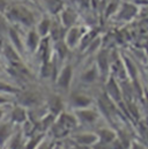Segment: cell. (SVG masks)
I'll use <instances>...</instances> for the list:
<instances>
[{
    "instance_id": "obj_1",
    "label": "cell",
    "mask_w": 148,
    "mask_h": 149,
    "mask_svg": "<svg viewBox=\"0 0 148 149\" xmlns=\"http://www.w3.org/2000/svg\"><path fill=\"white\" fill-rule=\"evenodd\" d=\"M8 17L13 21L20 22L24 26H33L35 23V17L34 14L26 7L23 6H13L9 9Z\"/></svg>"
},
{
    "instance_id": "obj_2",
    "label": "cell",
    "mask_w": 148,
    "mask_h": 149,
    "mask_svg": "<svg viewBox=\"0 0 148 149\" xmlns=\"http://www.w3.org/2000/svg\"><path fill=\"white\" fill-rule=\"evenodd\" d=\"M139 13V8L135 3H130V2H124L117 13V19L124 22H128L133 20Z\"/></svg>"
},
{
    "instance_id": "obj_3",
    "label": "cell",
    "mask_w": 148,
    "mask_h": 149,
    "mask_svg": "<svg viewBox=\"0 0 148 149\" xmlns=\"http://www.w3.org/2000/svg\"><path fill=\"white\" fill-rule=\"evenodd\" d=\"M105 94L117 104L121 103V101H123V94H121L120 86L118 84L116 77H113L112 75H110L108 77V81H107V93Z\"/></svg>"
},
{
    "instance_id": "obj_4",
    "label": "cell",
    "mask_w": 148,
    "mask_h": 149,
    "mask_svg": "<svg viewBox=\"0 0 148 149\" xmlns=\"http://www.w3.org/2000/svg\"><path fill=\"white\" fill-rule=\"evenodd\" d=\"M60 20H61V24L65 28H72L75 21L77 20V14L73 8L66 7L60 12Z\"/></svg>"
},
{
    "instance_id": "obj_5",
    "label": "cell",
    "mask_w": 148,
    "mask_h": 149,
    "mask_svg": "<svg viewBox=\"0 0 148 149\" xmlns=\"http://www.w3.org/2000/svg\"><path fill=\"white\" fill-rule=\"evenodd\" d=\"M17 100L20 105L22 107H33L38 103L39 96L34 91H24V93L17 94Z\"/></svg>"
},
{
    "instance_id": "obj_6",
    "label": "cell",
    "mask_w": 148,
    "mask_h": 149,
    "mask_svg": "<svg viewBox=\"0 0 148 149\" xmlns=\"http://www.w3.org/2000/svg\"><path fill=\"white\" fill-rule=\"evenodd\" d=\"M97 70L100 73L105 76L110 72V56L107 51H101L97 56Z\"/></svg>"
},
{
    "instance_id": "obj_7",
    "label": "cell",
    "mask_w": 148,
    "mask_h": 149,
    "mask_svg": "<svg viewBox=\"0 0 148 149\" xmlns=\"http://www.w3.org/2000/svg\"><path fill=\"white\" fill-rule=\"evenodd\" d=\"M76 118L83 124H94L98 118V113L94 110H89L87 108L79 109L76 111Z\"/></svg>"
},
{
    "instance_id": "obj_8",
    "label": "cell",
    "mask_w": 148,
    "mask_h": 149,
    "mask_svg": "<svg viewBox=\"0 0 148 149\" xmlns=\"http://www.w3.org/2000/svg\"><path fill=\"white\" fill-rule=\"evenodd\" d=\"M75 143L83 145V146H93L98 141V136L96 133H82L74 136Z\"/></svg>"
},
{
    "instance_id": "obj_9",
    "label": "cell",
    "mask_w": 148,
    "mask_h": 149,
    "mask_svg": "<svg viewBox=\"0 0 148 149\" xmlns=\"http://www.w3.org/2000/svg\"><path fill=\"white\" fill-rule=\"evenodd\" d=\"M81 37H82V34H81L80 29L76 28V27H72V28H70V30L67 31L64 42L66 43V45H67L68 47H72V46L76 45V44L80 42Z\"/></svg>"
},
{
    "instance_id": "obj_10",
    "label": "cell",
    "mask_w": 148,
    "mask_h": 149,
    "mask_svg": "<svg viewBox=\"0 0 148 149\" xmlns=\"http://www.w3.org/2000/svg\"><path fill=\"white\" fill-rule=\"evenodd\" d=\"M71 80H72V67L70 65H67L59 75L58 77V86L63 89H68L70 84H71Z\"/></svg>"
},
{
    "instance_id": "obj_11",
    "label": "cell",
    "mask_w": 148,
    "mask_h": 149,
    "mask_svg": "<svg viewBox=\"0 0 148 149\" xmlns=\"http://www.w3.org/2000/svg\"><path fill=\"white\" fill-rule=\"evenodd\" d=\"M96 134L98 136V141L107 145H111V142L117 138V133L110 128H101L97 131Z\"/></svg>"
},
{
    "instance_id": "obj_12",
    "label": "cell",
    "mask_w": 148,
    "mask_h": 149,
    "mask_svg": "<svg viewBox=\"0 0 148 149\" xmlns=\"http://www.w3.org/2000/svg\"><path fill=\"white\" fill-rule=\"evenodd\" d=\"M57 121H59V123H60L64 127H66L70 132L76 126V118H75L74 116H72V114H70V113H66V112L59 113Z\"/></svg>"
},
{
    "instance_id": "obj_13",
    "label": "cell",
    "mask_w": 148,
    "mask_h": 149,
    "mask_svg": "<svg viewBox=\"0 0 148 149\" xmlns=\"http://www.w3.org/2000/svg\"><path fill=\"white\" fill-rule=\"evenodd\" d=\"M65 27L61 23H51V28H50V37L52 38L54 42L58 40H63V38L65 37Z\"/></svg>"
},
{
    "instance_id": "obj_14",
    "label": "cell",
    "mask_w": 148,
    "mask_h": 149,
    "mask_svg": "<svg viewBox=\"0 0 148 149\" xmlns=\"http://www.w3.org/2000/svg\"><path fill=\"white\" fill-rule=\"evenodd\" d=\"M72 103L79 109H86L91 104V100L83 94H75L72 97Z\"/></svg>"
},
{
    "instance_id": "obj_15",
    "label": "cell",
    "mask_w": 148,
    "mask_h": 149,
    "mask_svg": "<svg viewBox=\"0 0 148 149\" xmlns=\"http://www.w3.org/2000/svg\"><path fill=\"white\" fill-rule=\"evenodd\" d=\"M28 116L27 111L22 105H17L12 111V121L14 123H24L27 120Z\"/></svg>"
},
{
    "instance_id": "obj_16",
    "label": "cell",
    "mask_w": 148,
    "mask_h": 149,
    "mask_svg": "<svg viewBox=\"0 0 148 149\" xmlns=\"http://www.w3.org/2000/svg\"><path fill=\"white\" fill-rule=\"evenodd\" d=\"M63 108H64L63 102H61V100L58 96H52L49 100V109H50V112L53 116L59 114L60 112L63 111Z\"/></svg>"
},
{
    "instance_id": "obj_17",
    "label": "cell",
    "mask_w": 148,
    "mask_h": 149,
    "mask_svg": "<svg viewBox=\"0 0 148 149\" xmlns=\"http://www.w3.org/2000/svg\"><path fill=\"white\" fill-rule=\"evenodd\" d=\"M45 6H46L47 10L53 15L60 13L64 9L63 0H45Z\"/></svg>"
},
{
    "instance_id": "obj_18",
    "label": "cell",
    "mask_w": 148,
    "mask_h": 149,
    "mask_svg": "<svg viewBox=\"0 0 148 149\" xmlns=\"http://www.w3.org/2000/svg\"><path fill=\"white\" fill-rule=\"evenodd\" d=\"M51 131H52L53 136L57 138V139L64 138V136H66V135L70 133V131H68L66 127H64L59 121H54V123L52 124V126H51Z\"/></svg>"
},
{
    "instance_id": "obj_19",
    "label": "cell",
    "mask_w": 148,
    "mask_h": 149,
    "mask_svg": "<svg viewBox=\"0 0 148 149\" xmlns=\"http://www.w3.org/2000/svg\"><path fill=\"white\" fill-rule=\"evenodd\" d=\"M40 40H39V35L37 31L31 30L29 34H28V37H27V45L29 47L30 51H36L38 49V45H39Z\"/></svg>"
},
{
    "instance_id": "obj_20",
    "label": "cell",
    "mask_w": 148,
    "mask_h": 149,
    "mask_svg": "<svg viewBox=\"0 0 148 149\" xmlns=\"http://www.w3.org/2000/svg\"><path fill=\"white\" fill-rule=\"evenodd\" d=\"M51 20L49 17H43L39 23H38V27H37V33L39 36H46L49 35L50 33V28H51Z\"/></svg>"
},
{
    "instance_id": "obj_21",
    "label": "cell",
    "mask_w": 148,
    "mask_h": 149,
    "mask_svg": "<svg viewBox=\"0 0 148 149\" xmlns=\"http://www.w3.org/2000/svg\"><path fill=\"white\" fill-rule=\"evenodd\" d=\"M3 52H5V56H6V58L10 61V64H15V63H20V57H19V54L16 53V51L12 47V46H9L8 44H6L5 45V49H3Z\"/></svg>"
},
{
    "instance_id": "obj_22",
    "label": "cell",
    "mask_w": 148,
    "mask_h": 149,
    "mask_svg": "<svg viewBox=\"0 0 148 149\" xmlns=\"http://www.w3.org/2000/svg\"><path fill=\"white\" fill-rule=\"evenodd\" d=\"M12 133V126L9 124H2L0 125V145H3L7 139L10 136Z\"/></svg>"
},
{
    "instance_id": "obj_23",
    "label": "cell",
    "mask_w": 148,
    "mask_h": 149,
    "mask_svg": "<svg viewBox=\"0 0 148 149\" xmlns=\"http://www.w3.org/2000/svg\"><path fill=\"white\" fill-rule=\"evenodd\" d=\"M53 71H54V66L52 63H50L49 60L46 61H43V66H42V77H50L53 74Z\"/></svg>"
},
{
    "instance_id": "obj_24",
    "label": "cell",
    "mask_w": 148,
    "mask_h": 149,
    "mask_svg": "<svg viewBox=\"0 0 148 149\" xmlns=\"http://www.w3.org/2000/svg\"><path fill=\"white\" fill-rule=\"evenodd\" d=\"M67 47L68 46L66 45V43L64 40L56 42V52H57V54H58V57L60 59L65 58V56L67 54Z\"/></svg>"
},
{
    "instance_id": "obj_25",
    "label": "cell",
    "mask_w": 148,
    "mask_h": 149,
    "mask_svg": "<svg viewBox=\"0 0 148 149\" xmlns=\"http://www.w3.org/2000/svg\"><path fill=\"white\" fill-rule=\"evenodd\" d=\"M97 77V68H90L87 72H84V74H82V80L84 82H93L95 81V79Z\"/></svg>"
},
{
    "instance_id": "obj_26",
    "label": "cell",
    "mask_w": 148,
    "mask_h": 149,
    "mask_svg": "<svg viewBox=\"0 0 148 149\" xmlns=\"http://www.w3.org/2000/svg\"><path fill=\"white\" fill-rule=\"evenodd\" d=\"M53 123H54V116L51 113V114H49L47 117H44V118L39 121V125H40V128L45 131V130H47L49 127H51Z\"/></svg>"
},
{
    "instance_id": "obj_27",
    "label": "cell",
    "mask_w": 148,
    "mask_h": 149,
    "mask_svg": "<svg viewBox=\"0 0 148 149\" xmlns=\"http://www.w3.org/2000/svg\"><path fill=\"white\" fill-rule=\"evenodd\" d=\"M9 35H10V38L13 40V43L15 44V46L17 47V50L22 51V45H21V40H20V37L19 35L16 34V31L14 29H9Z\"/></svg>"
},
{
    "instance_id": "obj_28",
    "label": "cell",
    "mask_w": 148,
    "mask_h": 149,
    "mask_svg": "<svg viewBox=\"0 0 148 149\" xmlns=\"http://www.w3.org/2000/svg\"><path fill=\"white\" fill-rule=\"evenodd\" d=\"M110 146H111V149H127L128 148V147H127V146H126V145H125L118 136L111 142Z\"/></svg>"
},
{
    "instance_id": "obj_29",
    "label": "cell",
    "mask_w": 148,
    "mask_h": 149,
    "mask_svg": "<svg viewBox=\"0 0 148 149\" xmlns=\"http://www.w3.org/2000/svg\"><path fill=\"white\" fill-rule=\"evenodd\" d=\"M0 91H6V93H16L17 90L13 87H10L9 84H6V83H2L0 82Z\"/></svg>"
},
{
    "instance_id": "obj_30",
    "label": "cell",
    "mask_w": 148,
    "mask_h": 149,
    "mask_svg": "<svg viewBox=\"0 0 148 149\" xmlns=\"http://www.w3.org/2000/svg\"><path fill=\"white\" fill-rule=\"evenodd\" d=\"M8 29V24H7V19L2 15V13L0 12V31H5Z\"/></svg>"
},
{
    "instance_id": "obj_31",
    "label": "cell",
    "mask_w": 148,
    "mask_h": 149,
    "mask_svg": "<svg viewBox=\"0 0 148 149\" xmlns=\"http://www.w3.org/2000/svg\"><path fill=\"white\" fill-rule=\"evenodd\" d=\"M91 148H93V149H111V146H110V145L102 143V142L97 141L95 145H93V146H91Z\"/></svg>"
},
{
    "instance_id": "obj_32",
    "label": "cell",
    "mask_w": 148,
    "mask_h": 149,
    "mask_svg": "<svg viewBox=\"0 0 148 149\" xmlns=\"http://www.w3.org/2000/svg\"><path fill=\"white\" fill-rule=\"evenodd\" d=\"M130 148L131 149H148L145 145H142V143L139 142V141H132Z\"/></svg>"
},
{
    "instance_id": "obj_33",
    "label": "cell",
    "mask_w": 148,
    "mask_h": 149,
    "mask_svg": "<svg viewBox=\"0 0 148 149\" xmlns=\"http://www.w3.org/2000/svg\"><path fill=\"white\" fill-rule=\"evenodd\" d=\"M81 7H84V8H87L89 5H90V0H75Z\"/></svg>"
},
{
    "instance_id": "obj_34",
    "label": "cell",
    "mask_w": 148,
    "mask_h": 149,
    "mask_svg": "<svg viewBox=\"0 0 148 149\" xmlns=\"http://www.w3.org/2000/svg\"><path fill=\"white\" fill-rule=\"evenodd\" d=\"M7 9V2L6 0H0V12L3 13Z\"/></svg>"
},
{
    "instance_id": "obj_35",
    "label": "cell",
    "mask_w": 148,
    "mask_h": 149,
    "mask_svg": "<svg viewBox=\"0 0 148 149\" xmlns=\"http://www.w3.org/2000/svg\"><path fill=\"white\" fill-rule=\"evenodd\" d=\"M71 149H93L90 146H83V145H79V143H75L73 147Z\"/></svg>"
},
{
    "instance_id": "obj_36",
    "label": "cell",
    "mask_w": 148,
    "mask_h": 149,
    "mask_svg": "<svg viewBox=\"0 0 148 149\" xmlns=\"http://www.w3.org/2000/svg\"><path fill=\"white\" fill-rule=\"evenodd\" d=\"M6 102H7V98H5L3 96L0 95V104H3V103H6Z\"/></svg>"
},
{
    "instance_id": "obj_37",
    "label": "cell",
    "mask_w": 148,
    "mask_h": 149,
    "mask_svg": "<svg viewBox=\"0 0 148 149\" xmlns=\"http://www.w3.org/2000/svg\"><path fill=\"white\" fill-rule=\"evenodd\" d=\"M2 116H3V111H2V110H1V109H0V119H1V118H2Z\"/></svg>"
}]
</instances>
